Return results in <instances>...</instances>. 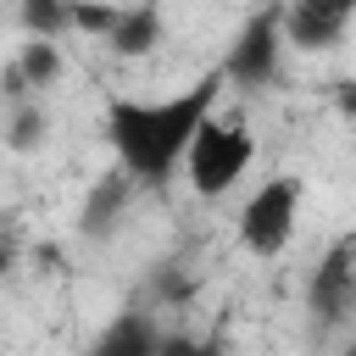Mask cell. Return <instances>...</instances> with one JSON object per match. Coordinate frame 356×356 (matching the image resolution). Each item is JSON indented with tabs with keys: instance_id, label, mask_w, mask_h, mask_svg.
<instances>
[{
	"instance_id": "cell-5",
	"label": "cell",
	"mask_w": 356,
	"mask_h": 356,
	"mask_svg": "<svg viewBox=\"0 0 356 356\" xmlns=\"http://www.w3.org/2000/svg\"><path fill=\"white\" fill-rule=\"evenodd\" d=\"M306 306L323 317V323H345L350 306H356V239L339 234L323 261L312 267V284H306Z\"/></svg>"
},
{
	"instance_id": "cell-8",
	"label": "cell",
	"mask_w": 356,
	"mask_h": 356,
	"mask_svg": "<svg viewBox=\"0 0 356 356\" xmlns=\"http://www.w3.org/2000/svg\"><path fill=\"white\" fill-rule=\"evenodd\" d=\"M161 11L156 6H122L117 11V28L106 33V50L111 56H122V61H134V56H150L156 44H161Z\"/></svg>"
},
{
	"instance_id": "cell-1",
	"label": "cell",
	"mask_w": 356,
	"mask_h": 356,
	"mask_svg": "<svg viewBox=\"0 0 356 356\" xmlns=\"http://www.w3.org/2000/svg\"><path fill=\"white\" fill-rule=\"evenodd\" d=\"M217 89H222V72H200L189 89L167 95V100H128V95H111L106 100V139L117 150V172L128 184H167L195 139V128L217 111Z\"/></svg>"
},
{
	"instance_id": "cell-14",
	"label": "cell",
	"mask_w": 356,
	"mask_h": 356,
	"mask_svg": "<svg viewBox=\"0 0 356 356\" xmlns=\"http://www.w3.org/2000/svg\"><path fill=\"white\" fill-rule=\"evenodd\" d=\"M161 356H228V345H222V328H211L206 339L172 334V339H161Z\"/></svg>"
},
{
	"instance_id": "cell-11",
	"label": "cell",
	"mask_w": 356,
	"mask_h": 356,
	"mask_svg": "<svg viewBox=\"0 0 356 356\" xmlns=\"http://www.w3.org/2000/svg\"><path fill=\"white\" fill-rule=\"evenodd\" d=\"M44 134H50V117H44V106L39 100H17V111H11V128H6V145L11 150H39L44 145Z\"/></svg>"
},
{
	"instance_id": "cell-12",
	"label": "cell",
	"mask_w": 356,
	"mask_h": 356,
	"mask_svg": "<svg viewBox=\"0 0 356 356\" xmlns=\"http://www.w3.org/2000/svg\"><path fill=\"white\" fill-rule=\"evenodd\" d=\"M17 17H22V33H28V39H50V44H56V39L67 33V6H61V0H28Z\"/></svg>"
},
{
	"instance_id": "cell-10",
	"label": "cell",
	"mask_w": 356,
	"mask_h": 356,
	"mask_svg": "<svg viewBox=\"0 0 356 356\" xmlns=\"http://www.w3.org/2000/svg\"><path fill=\"white\" fill-rule=\"evenodd\" d=\"M11 72L22 78V89H50V83L61 78V44H50V39H28V44L17 50Z\"/></svg>"
},
{
	"instance_id": "cell-3",
	"label": "cell",
	"mask_w": 356,
	"mask_h": 356,
	"mask_svg": "<svg viewBox=\"0 0 356 356\" xmlns=\"http://www.w3.org/2000/svg\"><path fill=\"white\" fill-rule=\"evenodd\" d=\"M295 222H300V178L278 172L267 184L250 189V200L239 206V245L250 256H284L289 239H295Z\"/></svg>"
},
{
	"instance_id": "cell-6",
	"label": "cell",
	"mask_w": 356,
	"mask_h": 356,
	"mask_svg": "<svg viewBox=\"0 0 356 356\" xmlns=\"http://www.w3.org/2000/svg\"><path fill=\"white\" fill-rule=\"evenodd\" d=\"M350 17H356L350 0H300V6L278 11V39L295 50H334L345 39Z\"/></svg>"
},
{
	"instance_id": "cell-2",
	"label": "cell",
	"mask_w": 356,
	"mask_h": 356,
	"mask_svg": "<svg viewBox=\"0 0 356 356\" xmlns=\"http://www.w3.org/2000/svg\"><path fill=\"white\" fill-rule=\"evenodd\" d=\"M250 156H256V145H250L245 122H239V117H217V111H211V117L195 128L189 150H184L189 189H195L200 200H217V195H228V189L245 178Z\"/></svg>"
},
{
	"instance_id": "cell-15",
	"label": "cell",
	"mask_w": 356,
	"mask_h": 356,
	"mask_svg": "<svg viewBox=\"0 0 356 356\" xmlns=\"http://www.w3.org/2000/svg\"><path fill=\"white\" fill-rule=\"evenodd\" d=\"M6 267H11V256H6V245H0V273H6Z\"/></svg>"
},
{
	"instance_id": "cell-9",
	"label": "cell",
	"mask_w": 356,
	"mask_h": 356,
	"mask_svg": "<svg viewBox=\"0 0 356 356\" xmlns=\"http://www.w3.org/2000/svg\"><path fill=\"white\" fill-rule=\"evenodd\" d=\"M128 195H134V184L111 167L100 184H89V200H83V234H95V239H106L111 228H117V217H122V206H128Z\"/></svg>"
},
{
	"instance_id": "cell-13",
	"label": "cell",
	"mask_w": 356,
	"mask_h": 356,
	"mask_svg": "<svg viewBox=\"0 0 356 356\" xmlns=\"http://www.w3.org/2000/svg\"><path fill=\"white\" fill-rule=\"evenodd\" d=\"M117 11L122 6H67V28L72 33H89V39H106L117 28Z\"/></svg>"
},
{
	"instance_id": "cell-4",
	"label": "cell",
	"mask_w": 356,
	"mask_h": 356,
	"mask_svg": "<svg viewBox=\"0 0 356 356\" xmlns=\"http://www.w3.org/2000/svg\"><path fill=\"white\" fill-rule=\"evenodd\" d=\"M278 11L284 6H261L245 17L239 39L228 44L222 56V83H239V89H267L278 78V56H284V39H278Z\"/></svg>"
},
{
	"instance_id": "cell-7",
	"label": "cell",
	"mask_w": 356,
	"mask_h": 356,
	"mask_svg": "<svg viewBox=\"0 0 356 356\" xmlns=\"http://www.w3.org/2000/svg\"><path fill=\"white\" fill-rule=\"evenodd\" d=\"M83 356H161V334H156L150 312L122 306V312L95 334V345H89Z\"/></svg>"
}]
</instances>
